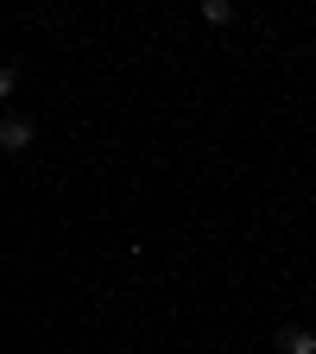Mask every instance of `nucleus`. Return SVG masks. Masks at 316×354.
<instances>
[{"label": "nucleus", "instance_id": "1", "mask_svg": "<svg viewBox=\"0 0 316 354\" xmlns=\"http://www.w3.org/2000/svg\"><path fill=\"white\" fill-rule=\"evenodd\" d=\"M32 140H38L32 114H0V152H26Z\"/></svg>", "mask_w": 316, "mask_h": 354}, {"label": "nucleus", "instance_id": "2", "mask_svg": "<svg viewBox=\"0 0 316 354\" xmlns=\"http://www.w3.org/2000/svg\"><path fill=\"white\" fill-rule=\"evenodd\" d=\"M279 354H316V335L310 329H285L279 335Z\"/></svg>", "mask_w": 316, "mask_h": 354}, {"label": "nucleus", "instance_id": "4", "mask_svg": "<svg viewBox=\"0 0 316 354\" xmlns=\"http://www.w3.org/2000/svg\"><path fill=\"white\" fill-rule=\"evenodd\" d=\"M13 82H19V70H13L7 57H0V102H7V95H13Z\"/></svg>", "mask_w": 316, "mask_h": 354}, {"label": "nucleus", "instance_id": "3", "mask_svg": "<svg viewBox=\"0 0 316 354\" xmlns=\"http://www.w3.org/2000/svg\"><path fill=\"white\" fill-rule=\"evenodd\" d=\"M196 13H203V26H228V19H234V7H228V0H203Z\"/></svg>", "mask_w": 316, "mask_h": 354}]
</instances>
